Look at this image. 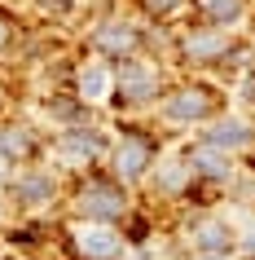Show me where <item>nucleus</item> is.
I'll return each mask as SVG.
<instances>
[{
  "label": "nucleus",
  "instance_id": "obj_1",
  "mask_svg": "<svg viewBox=\"0 0 255 260\" xmlns=\"http://www.w3.org/2000/svg\"><path fill=\"white\" fill-rule=\"evenodd\" d=\"M75 212L88 225H110L128 212V194L115 177H84V185L75 190Z\"/></svg>",
  "mask_w": 255,
  "mask_h": 260
},
{
  "label": "nucleus",
  "instance_id": "obj_2",
  "mask_svg": "<svg viewBox=\"0 0 255 260\" xmlns=\"http://www.w3.org/2000/svg\"><path fill=\"white\" fill-rule=\"evenodd\" d=\"M211 115H215V93L202 84H185V88H172L159 97V119L172 128H194Z\"/></svg>",
  "mask_w": 255,
  "mask_h": 260
},
{
  "label": "nucleus",
  "instance_id": "obj_3",
  "mask_svg": "<svg viewBox=\"0 0 255 260\" xmlns=\"http://www.w3.org/2000/svg\"><path fill=\"white\" fill-rule=\"evenodd\" d=\"M106 159H110V177L119 181V185H132V181H141L154 168V146L141 133H128V137H119L110 146Z\"/></svg>",
  "mask_w": 255,
  "mask_h": 260
},
{
  "label": "nucleus",
  "instance_id": "obj_4",
  "mask_svg": "<svg viewBox=\"0 0 255 260\" xmlns=\"http://www.w3.org/2000/svg\"><path fill=\"white\" fill-rule=\"evenodd\" d=\"M119 93L132 102V106H145V102H159L163 97V75L159 67H150L141 57H128L119 67Z\"/></svg>",
  "mask_w": 255,
  "mask_h": 260
},
{
  "label": "nucleus",
  "instance_id": "obj_5",
  "mask_svg": "<svg viewBox=\"0 0 255 260\" xmlns=\"http://www.w3.org/2000/svg\"><path fill=\"white\" fill-rule=\"evenodd\" d=\"M136 44H141V36H136V27H128L123 18H106V22L93 27V53L101 57V62H110V57L128 62V57L136 53Z\"/></svg>",
  "mask_w": 255,
  "mask_h": 260
},
{
  "label": "nucleus",
  "instance_id": "obj_6",
  "mask_svg": "<svg viewBox=\"0 0 255 260\" xmlns=\"http://www.w3.org/2000/svg\"><path fill=\"white\" fill-rule=\"evenodd\" d=\"M251 141H255V128H251L246 119H211V123L198 133V146L220 150V154H229V159H233L238 150H246Z\"/></svg>",
  "mask_w": 255,
  "mask_h": 260
},
{
  "label": "nucleus",
  "instance_id": "obj_7",
  "mask_svg": "<svg viewBox=\"0 0 255 260\" xmlns=\"http://www.w3.org/2000/svg\"><path fill=\"white\" fill-rule=\"evenodd\" d=\"M115 93V67L101 62V57H88L80 71H75V97H80L84 106H97V102H106Z\"/></svg>",
  "mask_w": 255,
  "mask_h": 260
},
{
  "label": "nucleus",
  "instance_id": "obj_8",
  "mask_svg": "<svg viewBox=\"0 0 255 260\" xmlns=\"http://www.w3.org/2000/svg\"><path fill=\"white\" fill-rule=\"evenodd\" d=\"M233 49L229 40V31H215V27H194L180 36V57L185 62H215V57H225Z\"/></svg>",
  "mask_w": 255,
  "mask_h": 260
},
{
  "label": "nucleus",
  "instance_id": "obj_9",
  "mask_svg": "<svg viewBox=\"0 0 255 260\" xmlns=\"http://www.w3.org/2000/svg\"><path fill=\"white\" fill-rule=\"evenodd\" d=\"M75 247H80V260H119L123 234H115L110 225H80Z\"/></svg>",
  "mask_w": 255,
  "mask_h": 260
},
{
  "label": "nucleus",
  "instance_id": "obj_10",
  "mask_svg": "<svg viewBox=\"0 0 255 260\" xmlns=\"http://www.w3.org/2000/svg\"><path fill=\"white\" fill-rule=\"evenodd\" d=\"M14 199L22 207H44L57 199V177L53 172H40V168H27L14 177Z\"/></svg>",
  "mask_w": 255,
  "mask_h": 260
},
{
  "label": "nucleus",
  "instance_id": "obj_11",
  "mask_svg": "<svg viewBox=\"0 0 255 260\" xmlns=\"http://www.w3.org/2000/svg\"><path fill=\"white\" fill-rule=\"evenodd\" d=\"M57 150L75 154L80 164H93V159H101V154H110V150H106V141H101V133H97V128H84V123H70V128H62Z\"/></svg>",
  "mask_w": 255,
  "mask_h": 260
},
{
  "label": "nucleus",
  "instance_id": "obj_12",
  "mask_svg": "<svg viewBox=\"0 0 255 260\" xmlns=\"http://www.w3.org/2000/svg\"><path fill=\"white\" fill-rule=\"evenodd\" d=\"M185 164H189V177H194V181H211V185H220V181L233 177V159L220 154V150H207V146H194Z\"/></svg>",
  "mask_w": 255,
  "mask_h": 260
},
{
  "label": "nucleus",
  "instance_id": "obj_13",
  "mask_svg": "<svg viewBox=\"0 0 255 260\" xmlns=\"http://www.w3.org/2000/svg\"><path fill=\"white\" fill-rule=\"evenodd\" d=\"M194 247H198V256H233V230L225 220H198Z\"/></svg>",
  "mask_w": 255,
  "mask_h": 260
},
{
  "label": "nucleus",
  "instance_id": "obj_14",
  "mask_svg": "<svg viewBox=\"0 0 255 260\" xmlns=\"http://www.w3.org/2000/svg\"><path fill=\"white\" fill-rule=\"evenodd\" d=\"M189 181H194V177H189V164H185V159H163V164L154 168V185H159L163 199H180Z\"/></svg>",
  "mask_w": 255,
  "mask_h": 260
},
{
  "label": "nucleus",
  "instance_id": "obj_15",
  "mask_svg": "<svg viewBox=\"0 0 255 260\" xmlns=\"http://www.w3.org/2000/svg\"><path fill=\"white\" fill-rule=\"evenodd\" d=\"M202 27H215V31H229L238 27V18L246 14V5L242 0H202Z\"/></svg>",
  "mask_w": 255,
  "mask_h": 260
},
{
  "label": "nucleus",
  "instance_id": "obj_16",
  "mask_svg": "<svg viewBox=\"0 0 255 260\" xmlns=\"http://www.w3.org/2000/svg\"><path fill=\"white\" fill-rule=\"evenodd\" d=\"M31 154H35V141L22 128H0V159L5 164H18V159H31Z\"/></svg>",
  "mask_w": 255,
  "mask_h": 260
},
{
  "label": "nucleus",
  "instance_id": "obj_17",
  "mask_svg": "<svg viewBox=\"0 0 255 260\" xmlns=\"http://www.w3.org/2000/svg\"><path fill=\"white\" fill-rule=\"evenodd\" d=\"M180 5H185V0H141V9H145L150 18H172Z\"/></svg>",
  "mask_w": 255,
  "mask_h": 260
},
{
  "label": "nucleus",
  "instance_id": "obj_18",
  "mask_svg": "<svg viewBox=\"0 0 255 260\" xmlns=\"http://www.w3.org/2000/svg\"><path fill=\"white\" fill-rule=\"evenodd\" d=\"M238 247L246 251V256H255V230H251V234H242V243H238Z\"/></svg>",
  "mask_w": 255,
  "mask_h": 260
},
{
  "label": "nucleus",
  "instance_id": "obj_19",
  "mask_svg": "<svg viewBox=\"0 0 255 260\" xmlns=\"http://www.w3.org/2000/svg\"><path fill=\"white\" fill-rule=\"evenodd\" d=\"M242 93H246V97H251V102H255V75H251V80H246V84H242Z\"/></svg>",
  "mask_w": 255,
  "mask_h": 260
},
{
  "label": "nucleus",
  "instance_id": "obj_20",
  "mask_svg": "<svg viewBox=\"0 0 255 260\" xmlns=\"http://www.w3.org/2000/svg\"><path fill=\"white\" fill-rule=\"evenodd\" d=\"M5 40H9V27H0V44H5Z\"/></svg>",
  "mask_w": 255,
  "mask_h": 260
},
{
  "label": "nucleus",
  "instance_id": "obj_21",
  "mask_svg": "<svg viewBox=\"0 0 255 260\" xmlns=\"http://www.w3.org/2000/svg\"><path fill=\"white\" fill-rule=\"evenodd\" d=\"M198 260H229V256H198Z\"/></svg>",
  "mask_w": 255,
  "mask_h": 260
},
{
  "label": "nucleus",
  "instance_id": "obj_22",
  "mask_svg": "<svg viewBox=\"0 0 255 260\" xmlns=\"http://www.w3.org/2000/svg\"><path fill=\"white\" fill-rule=\"evenodd\" d=\"M0 177H5V159H0Z\"/></svg>",
  "mask_w": 255,
  "mask_h": 260
}]
</instances>
